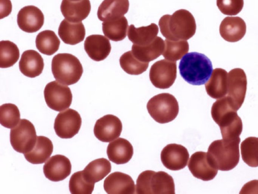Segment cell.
I'll list each match as a JSON object with an SVG mask.
<instances>
[{
    "instance_id": "obj_1",
    "label": "cell",
    "mask_w": 258,
    "mask_h": 194,
    "mask_svg": "<svg viewBox=\"0 0 258 194\" xmlns=\"http://www.w3.org/2000/svg\"><path fill=\"white\" fill-rule=\"evenodd\" d=\"M237 111L232 101L227 95L219 99L212 105V117L220 127L224 139H235L241 134L242 123Z\"/></svg>"
},
{
    "instance_id": "obj_2",
    "label": "cell",
    "mask_w": 258,
    "mask_h": 194,
    "mask_svg": "<svg viewBox=\"0 0 258 194\" xmlns=\"http://www.w3.org/2000/svg\"><path fill=\"white\" fill-rule=\"evenodd\" d=\"M159 25L163 36L173 40L189 39L196 30L194 17L185 9L177 10L171 15H163L159 20Z\"/></svg>"
},
{
    "instance_id": "obj_3",
    "label": "cell",
    "mask_w": 258,
    "mask_h": 194,
    "mask_svg": "<svg viewBox=\"0 0 258 194\" xmlns=\"http://www.w3.org/2000/svg\"><path fill=\"white\" fill-rule=\"evenodd\" d=\"M213 70L211 60L204 54L191 52L181 59L179 64V73L187 83L194 85L205 84Z\"/></svg>"
},
{
    "instance_id": "obj_4",
    "label": "cell",
    "mask_w": 258,
    "mask_h": 194,
    "mask_svg": "<svg viewBox=\"0 0 258 194\" xmlns=\"http://www.w3.org/2000/svg\"><path fill=\"white\" fill-rule=\"evenodd\" d=\"M240 137L231 140L219 139L209 146L207 154L213 165L221 171L231 170L239 161Z\"/></svg>"
},
{
    "instance_id": "obj_5",
    "label": "cell",
    "mask_w": 258,
    "mask_h": 194,
    "mask_svg": "<svg viewBox=\"0 0 258 194\" xmlns=\"http://www.w3.org/2000/svg\"><path fill=\"white\" fill-rule=\"evenodd\" d=\"M136 190L138 194H174L175 185L172 177L167 173L146 170L139 175Z\"/></svg>"
},
{
    "instance_id": "obj_6",
    "label": "cell",
    "mask_w": 258,
    "mask_h": 194,
    "mask_svg": "<svg viewBox=\"0 0 258 194\" xmlns=\"http://www.w3.org/2000/svg\"><path fill=\"white\" fill-rule=\"evenodd\" d=\"M51 70L56 80L68 85L77 83L83 72L79 60L69 53H59L54 56L52 60Z\"/></svg>"
},
{
    "instance_id": "obj_7",
    "label": "cell",
    "mask_w": 258,
    "mask_h": 194,
    "mask_svg": "<svg viewBox=\"0 0 258 194\" xmlns=\"http://www.w3.org/2000/svg\"><path fill=\"white\" fill-rule=\"evenodd\" d=\"M147 108L151 117L161 124L173 121L179 112L177 100L169 93H161L152 97L148 101Z\"/></svg>"
},
{
    "instance_id": "obj_8",
    "label": "cell",
    "mask_w": 258,
    "mask_h": 194,
    "mask_svg": "<svg viewBox=\"0 0 258 194\" xmlns=\"http://www.w3.org/2000/svg\"><path fill=\"white\" fill-rule=\"evenodd\" d=\"M37 136L34 125L28 120L21 119L10 131V142L16 152L25 154L34 148Z\"/></svg>"
},
{
    "instance_id": "obj_9",
    "label": "cell",
    "mask_w": 258,
    "mask_h": 194,
    "mask_svg": "<svg viewBox=\"0 0 258 194\" xmlns=\"http://www.w3.org/2000/svg\"><path fill=\"white\" fill-rule=\"evenodd\" d=\"M44 96L48 107L58 112L69 108L73 98L70 88L56 80L50 82L46 85Z\"/></svg>"
},
{
    "instance_id": "obj_10",
    "label": "cell",
    "mask_w": 258,
    "mask_h": 194,
    "mask_svg": "<svg viewBox=\"0 0 258 194\" xmlns=\"http://www.w3.org/2000/svg\"><path fill=\"white\" fill-rule=\"evenodd\" d=\"M177 74L176 62L161 60L151 67L149 78L152 84L159 89H167L174 83Z\"/></svg>"
},
{
    "instance_id": "obj_11",
    "label": "cell",
    "mask_w": 258,
    "mask_h": 194,
    "mask_svg": "<svg viewBox=\"0 0 258 194\" xmlns=\"http://www.w3.org/2000/svg\"><path fill=\"white\" fill-rule=\"evenodd\" d=\"M82 119L76 110L69 108L59 112L54 123L56 135L61 138H71L76 135L81 126Z\"/></svg>"
},
{
    "instance_id": "obj_12",
    "label": "cell",
    "mask_w": 258,
    "mask_h": 194,
    "mask_svg": "<svg viewBox=\"0 0 258 194\" xmlns=\"http://www.w3.org/2000/svg\"><path fill=\"white\" fill-rule=\"evenodd\" d=\"M247 88V78L244 70L234 68L228 73L227 93L237 110L244 102Z\"/></svg>"
},
{
    "instance_id": "obj_13",
    "label": "cell",
    "mask_w": 258,
    "mask_h": 194,
    "mask_svg": "<svg viewBox=\"0 0 258 194\" xmlns=\"http://www.w3.org/2000/svg\"><path fill=\"white\" fill-rule=\"evenodd\" d=\"M122 129L120 120L113 115L108 114L96 121L94 127V134L101 141L108 142L118 137Z\"/></svg>"
},
{
    "instance_id": "obj_14",
    "label": "cell",
    "mask_w": 258,
    "mask_h": 194,
    "mask_svg": "<svg viewBox=\"0 0 258 194\" xmlns=\"http://www.w3.org/2000/svg\"><path fill=\"white\" fill-rule=\"evenodd\" d=\"M188 167L194 177L203 181L212 180L218 172V169L205 152L194 153L190 158Z\"/></svg>"
},
{
    "instance_id": "obj_15",
    "label": "cell",
    "mask_w": 258,
    "mask_h": 194,
    "mask_svg": "<svg viewBox=\"0 0 258 194\" xmlns=\"http://www.w3.org/2000/svg\"><path fill=\"white\" fill-rule=\"evenodd\" d=\"M189 155L183 146L170 143L166 146L161 152V160L167 169L177 171L184 168L187 164Z\"/></svg>"
},
{
    "instance_id": "obj_16",
    "label": "cell",
    "mask_w": 258,
    "mask_h": 194,
    "mask_svg": "<svg viewBox=\"0 0 258 194\" xmlns=\"http://www.w3.org/2000/svg\"><path fill=\"white\" fill-rule=\"evenodd\" d=\"M72 165L70 160L62 155L50 157L43 166V173L47 179L57 182L64 180L71 172Z\"/></svg>"
},
{
    "instance_id": "obj_17",
    "label": "cell",
    "mask_w": 258,
    "mask_h": 194,
    "mask_svg": "<svg viewBox=\"0 0 258 194\" xmlns=\"http://www.w3.org/2000/svg\"><path fill=\"white\" fill-rule=\"evenodd\" d=\"M44 17L41 11L34 6L22 8L17 15V24L24 32L34 33L38 31L44 24Z\"/></svg>"
},
{
    "instance_id": "obj_18",
    "label": "cell",
    "mask_w": 258,
    "mask_h": 194,
    "mask_svg": "<svg viewBox=\"0 0 258 194\" xmlns=\"http://www.w3.org/2000/svg\"><path fill=\"white\" fill-rule=\"evenodd\" d=\"M136 186L132 178L126 174L114 172L104 180L103 186L108 194H133Z\"/></svg>"
},
{
    "instance_id": "obj_19",
    "label": "cell",
    "mask_w": 258,
    "mask_h": 194,
    "mask_svg": "<svg viewBox=\"0 0 258 194\" xmlns=\"http://www.w3.org/2000/svg\"><path fill=\"white\" fill-rule=\"evenodd\" d=\"M108 39L100 34L88 36L84 42V49L89 57L94 61H101L107 58L111 51Z\"/></svg>"
},
{
    "instance_id": "obj_20",
    "label": "cell",
    "mask_w": 258,
    "mask_h": 194,
    "mask_svg": "<svg viewBox=\"0 0 258 194\" xmlns=\"http://www.w3.org/2000/svg\"><path fill=\"white\" fill-rule=\"evenodd\" d=\"M246 26L244 21L239 17H227L221 22L219 32L226 41L235 42L245 35Z\"/></svg>"
},
{
    "instance_id": "obj_21",
    "label": "cell",
    "mask_w": 258,
    "mask_h": 194,
    "mask_svg": "<svg viewBox=\"0 0 258 194\" xmlns=\"http://www.w3.org/2000/svg\"><path fill=\"white\" fill-rule=\"evenodd\" d=\"M60 10L68 21L72 22H81L88 17L90 12V2L89 0H62Z\"/></svg>"
},
{
    "instance_id": "obj_22",
    "label": "cell",
    "mask_w": 258,
    "mask_h": 194,
    "mask_svg": "<svg viewBox=\"0 0 258 194\" xmlns=\"http://www.w3.org/2000/svg\"><path fill=\"white\" fill-rule=\"evenodd\" d=\"M19 65L21 72L30 78L40 75L44 65L41 56L32 50H27L23 53Z\"/></svg>"
},
{
    "instance_id": "obj_23",
    "label": "cell",
    "mask_w": 258,
    "mask_h": 194,
    "mask_svg": "<svg viewBox=\"0 0 258 194\" xmlns=\"http://www.w3.org/2000/svg\"><path fill=\"white\" fill-rule=\"evenodd\" d=\"M106 152L110 161L116 164H123L132 159L134 149L127 140L118 138L108 144Z\"/></svg>"
},
{
    "instance_id": "obj_24",
    "label": "cell",
    "mask_w": 258,
    "mask_h": 194,
    "mask_svg": "<svg viewBox=\"0 0 258 194\" xmlns=\"http://www.w3.org/2000/svg\"><path fill=\"white\" fill-rule=\"evenodd\" d=\"M58 34L65 43L75 45L84 40L86 31L82 22H72L63 19L59 26Z\"/></svg>"
},
{
    "instance_id": "obj_25",
    "label": "cell",
    "mask_w": 258,
    "mask_h": 194,
    "mask_svg": "<svg viewBox=\"0 0 258 194\" xmlns=\"http://www.w3.org/2000/svg\"><path fill=\"white\" fill-rule=\"evenodd\" d=\"M128 0H104L97 11L98 18L101 21L123 16L128 11Z\"/></svg>"
},
{
    "instance_id": "obj_26",
    "label": "cell",
    "mask_w": 258,
    "mask_h": 194,
    "mask_svg": "<svg viewBox=\"0 0 258 194\" xmlns=\"http://www.w3.org/2000/svg\"><path fill=\"white\" fill-rule=\"evenodd\" d=\"M228 73L222 68H215L205 84L207 94L212 98L219 99L227 93Z\"/></svg>"
},
{
    "instance_id": "obj_27",
    "label": "cell",
    "mask_w": 258,
    "mask_h": 194,
    "mask_svg": "<svg viewBox=\"0 0 258 194\" xmlns=\"http://www.w3.org/2000/svg\"><path fill=\"white\" fill-rule=\"evenodd\" d=\"M53 149V144L50 139L44 136H38L33 149L24 155L26 160L30 163L43 164L50 157Z\"/></svg>"
},
{
    "instance_id": "obj_28",
    "label": "cell",
    "mask_w": 258,
    "mask_h": 194,
    "mask_svg": "<svg viewBox=\"0 0 258 194\" xmlns=\"http://www.w3.org/2000/svg\"><path fill=\"white\" fill-rule=\"evenodd\" d=\"M164 41L160 37L157 36L150 44L139 46L133 44L132 51L134 55L140 61L149 63L158 58L164 51Z\"/></svg>"
},
{
    "instance_id": "obj_29",
    "label": "cell",
    "mask_w": 258,
    "mask_h": 194,
    "mask_svg": "<svg viewBox=\"0 0 258 194\" xmlns=\"http://www.w3.org/2000/svg\"><path fill=\"white\" fill-rule=\"evenodd\" d=\"M159 29L155 23L136 28L133 24L128 27V38L133 44L143 46L151 43L157 36Z\"/></svg>"
},
{
    "instance_id": "obj_30",
    "label": "cell",
    "mask_w": 258,
    "mask_h": 194,
    "mask_svg": "<svg viewBox=\"0 0 258 194\" xmlns=\"http://www.w3.org/2000/svg\"><path fill=\"white\" fill-rule=\"evenodd\" d=\"M110 162L105 158L95 159L90 162L82 171L85 179L91 183H96L103 179L111 171Z\"/></svg>"
},
{
    "instance_id": "obj_31",
    "label": "cell",
    "mask_w": 258,
    "mask_h": 194,
    "mask_svg": "<svg viewBox=\"0 0 258 194\" xmlns=\"http://www.w3.org/2000/svg\"><path fill=\"white\" fill-rule=\"evenodd\" d=\"M102 25L104 34L109 39L118 41L126 37L128 28L127 20L124 16L104 21Z\"/></svg>"
},
{
    "instance_id": "obj_32",
    "label": "cell",
    "mask_w": 258,
    "mask_h": 194,
    "mask_svg": "<svg viewBox=\"0 0 258 194\" xmlns=\"http://www.w3.org/2000/svg\"><path fill=\"white\" fill-rule=\"evenodd\" d=\"M36 46L41 53L51 56L56 52L59 47L60 40L54 31L45 30L39 33L36 38Z\"/></svg>"
},
{
    "instance_id": "obj_33",
    "label": "cell",
    "mask_w": 258,
    "mask_h": 194,
    "mask_svg": "<svg viewBox=\"0 0 258 194\" xmlns=\"http://www.w3.org/2000/svg\"><path fill=\"white\" fill-rule=\"evenodd\" d=\"M120 67L128 74L138 75L146 71L149 63L140 61L130 51L122 54L119 59Z\"/></svg>"
},
{
    "instance_id": "obj_34",
    "label": "cell",
    "mask_w": 258,
    "mask_h": 194,
    "mask_svg": "<svg viewBox=\"0 0 258 194\" xmlns=\"http://www.w3.org/2000/svg\"><path fill=\"white\" fill-rule=\"evenodd\" d=\"M20 57L17 45L10 40L0 42V67L7 68L13 66Z\"/></svg>"
},
{
    "instance_id": "obj_35",
    "label": "cell",
    "mask_w": 258,
    "mask_h": 194,
    "mask_svg": "<svg viewBox=\"0 0 258 194\" xmlns=\"http://www.w3.org/2000/svg\"><path fill=\"white\" fill-rule=\"evenodd\" d=\"M243 161L250 167L258 166V137H248L241 143Z\"/></svg>"
},
{
    "instance_id": "obj_36",
    "label": "cell",
    "mask_w": 258,
    "mask_h": 194,
    "mask_svg": "<svg viewBox=\"0 0 258 194\" xmlns=\"http://www.w3.org/2000/svg\"><path fill=\"white\" fill-rule=\"evenodd\" d=\"M164 43L165 46L162 55L167 60L176 62L189 51L188 43L185 40L166 39Z\"/></svg>"
},
{
    "instance_id": "obj_37",
    "label": "cell",
    "mask_w": 258,
    "mask_h": 194,
    "mask_svg": "<svg viewBox=\"0 0 258 194\" xmlns=\"http://www.w3.org/2000/svg\"><path fill=\"white\" fill-rule=\"evenodd\" d=\"M20 121V113L18 107L11 103L4 104L0 107V123L7 128H13Z\"/></svg>"
},
{
    "instance_id": "obj_38",
    "label": "cell",
    "mask_w": 258,
    "mask_h": 194,
    "mask_svg": "<svg viewBox=\"0 0 258 194\" xmlns=\"http://www.w3.org/2000/svg\"><path fill=\"white\" fill-rule=\"evenodd\" d=\"M94 183L87 181L83 172H75L69 181V189L72 194H91L94 188Z\"/></svg>"
},
{
    "instance_id": "obj_39",
    "label": "cell",
    "mask_w": 258,
    "mask_h": 194,
    "mask_svg": "<svg viewBox=\"0 0 258 194\" xmlns=\"http://www.w3.org/2000/svg\"><path fill=\"white\" fill-rule=\"evenodd\" d=\"M244 5L243 0H217V6L224 15L234 16L242 10Z\"/></svg>"
},
{
    "instance_id": "obj_40",
    "label": "cell",
    "mask_w": 258,
    "mask_h": 194,
    "mask_svg": "<svg viewBox=\"0 0 258 194\" xmlns=\"http://www.w3.org/2000/svg\"><path fill=\"white\" fill-rule=\"evenodd\" d=\"M12 5L10 0H1V17L2 19L9 15L12 11Z\"/></svg>"
},
{
    "instance_id": "obj_41",
    "label": "cell",
    "mask_w": 258,
    "mask_h": 194,
    "mask_svg": "<svg viewBox=\"0 0 258 194\" xmlns=\"http://www.w3.org/2000/svg\"><path fill=\"white\" fill-rule=\"evenodd\" d=\"M256 190V192H258V180H254L246 184H244L243 187L242 188L240 193H251L252 190Z\"/></svg>"
},
{
    "instance_id": "obj_42",
    "label": "cell",
    "mask_w": 258,
    "mask_h": 194,
    "mask_svg": "<svg viewBox=\"0 0 258 194\" xmlns=\"http://www.w3.org/2000/svg\"><path fill=\"white\" fill-rule=\"evenodd\" d=\"M71 1H80V0H71Z\"/></svg>"
}]
</instances>
